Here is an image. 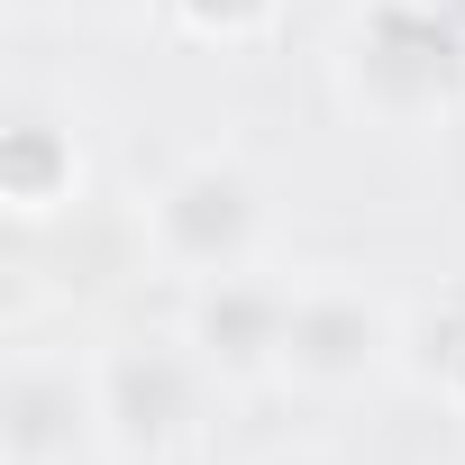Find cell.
Wrapping results in <instances>:
<instances>
[{"label":"cell","mask_w":465,"mask_h":465,"mask_svg":"<svg viewBox=\"0 0 465 465\" xmlns=\"http://www.w3.org/2000/svg\"><path fill=\"white\" fill-rule=\"evenodd\" d=\"M0 192H10V210L37 228L55 219L74 192H83V155H74V128H55L46 110H19L10 137H0Z\"/></svg>","instance_id":"52a82bcc"},{"label":"cell","mask_w":465,"mask_h":465,"mask_svg":"<svg viewBox=\"0 0 465 465\" xmlns=\"http://www.w3.org/2000/svg\"><path fill=\"white\" fill-rule=\"evenodd\" d=\"M283 329H292V292L265 274H210L183 311V338L219 383H247V374L283 365Z\"/></svg>","instance_id":"8992f818"},{"label":"cell","mask_w":465,"mask_h":465,"mask_svg":"<svg viewBox=\"0 0 465 465\" xmlns=\"http://www.w3.org/2000/svg\"><path fill=\"white\" fill-rule=\"evenodd\" d=\"M274 465H320V456H274Z\"/></svg>","instance_id":"30bf717a"},{"label":"cell","mask_w":465,"mask_h":465,"mask_svg":"<svg viewBox=\"0 0 465 465\" xmlns=\"http://www.w3.org/2000/svg\"><path fill=\"white\" fill-rule=\"evenodd\" d=\"M256 238H265V192L247 164H228V155H192L155 183L146 201V247L164 265H183L192 283L210 274H247L256 265Z\"/></svg>","instance_id":"7a4b0ae2"},{"label":"cell","mask_w":465,"mask_h":465,"mask_svg":"<svg viewBox=\"0 0 465 465\" xmlns=\"http://www.w3.org/2000/svg\"><path fill=\"white\" fill-rule=\"evenodd\" d=\"M392 356V311L365 283H302L292 292V329H283V374L347 392Z\"/></svg>","instance_id":"5b68a950"},{"label":"cell","mask_w":465,"mask_h":465,"mask_svg":"<svg viewBox=\"0 0 465 465\" xmlns=\"http://www.w3.org/2000/svg\"><path fill=\"white\" fill-rule=\"evenodd\" d=\"M101 438V392H92V365L55 356V347H28L0 383V456L10 465H83Z\"/></svg>","instance_id":"277c9868"},{"label":"cell","mask_w":465,"mask_h":465,"mask_svg":"<svg viewBox=\"0 0 465 465\" xmlns=\"http://www.w3.org/2000/svg\"><path fill=\"white\" fill-rule=\"evenodd\" d=\"M173 19L201 28V37H256L274 19V0H173Z\"/></svg>","instance_id":"ba28073f"},{"label":"cell","mask_w":465,"mask_h":465,"mask_svg":"<svg viewBox=\"0 0 465 465\" xmlns=\"http://www.w3.org/2000/svg\"><path fill=\"white\" fill-rule=\"evenodd\" d=\"M347 83L374 119H438L465 101V19L438 0H374L347 37Z\"/></svg>","instance_id":"6da1fadb"},{"label":"cell","mask_w":465,"mask_h":465,"mask_svg":"<svg viewBox=\"0 0 465 465\" xmlns=\"http://www.w3.org/2000/svg\"><path fill=\"white\" fill-rule=\"evenodd\" d=\"M119 465H164V456H119Z\"/></svg>","instance_id":"8fae6325"},{"label":"cell","mask_w":465,"mask_h":465,"mask_svg":"<svg viewBox=\"0 0 465 465\" xmlns=\"http://www.w3.org/2000/svg\"><path fill=\"white\" fill-rule=\"evenodd\" d=\"M429 365L447 374V392L465 401V302L447 311V320H429Z\"/></svg>","instance_id":"9c48e42d"},{"label":"cell","mask_w":465,"mask_h":465,"mask_svg":"<svg viewBox=\"0 0 465 465\" xmlns=\"http://www.w3.org/2000/svg\"><path fill=\"white\" fill-rule=\"evenodd\" d=\"M201 383L210 365L192 356V338H119L92 356V392H101V438L119 456H173L201 420Z\"/></svg>","instance_id":"3957f363"}]
</instances>
